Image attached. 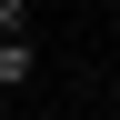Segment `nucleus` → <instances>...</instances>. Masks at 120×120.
I'll list each match as a JSON object with an SVG mask.
<instances>
[{"label":"nucleus","instance_id":"1","mask_svg":"<svg viewBox=\"0 0 120 120\" xmlns=\"http://www.w3.org/2000/svg\"><path fill=\"white\" fill-rule=\"evenodd\" d=\"M30 70H40V60H30V40H0V90H20Z\"/></svg>","mask_w":120,"mask_h":120}]
</instances>
